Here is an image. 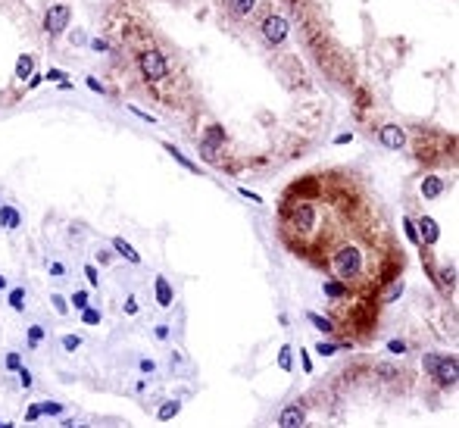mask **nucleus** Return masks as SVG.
Returning <instances> with one entry per match:
<instances>
[{
  "instance_id": "obj_19",
  "label": "nucleus",
  "mask_w": 459,
  "mask_h": 428,
  "mask_svg": "<svg viewBox=\"0 0 459 428\" xmlns=\"http://www.w3.org/2000/svg\"><path fill=\"white\" fill-rule=\"evenodd\" d=\"M309 322H312V325L319 328V331H325V334H331V331H334V325H331V322H328V319H322V316H315V313H309Z\"/></svg>"
},
{
  "instance_id": "obj_29",
  "label": "nucleus",
  "mask_w": 459,
  "mask_h": 428,
  "mask_svg": "<svg viewBox=\"0 0 459 428\" xmlns=\"http://www.w3.org/2000/svg\"><path fill=\"white\" fill-rule=\"evenodd\" d=\"M400 294H403V282H397V285H391V291H387V294H384V300H387V303H394V300H397Z\"/></svg>"
},
{
  "instance_id": "obj_23",
  "label": "nucleus",
  "mask_w": 459,
  "mask_h": 428,
  "mask_svg": "<svg viewBox=\"0 0 459 428\" xmlns=\"http://www.w3.org/2000/svg\"><path fill=\"white\" fill-rule=\"evenodd\" d=\"M16 375H19V385L25 388V391L34 385V378H31V372H28V369H22V366H19V369H16Z\"/></svg>"
},
{
  "instance_id": "obj_32",
  "label": "nucleus",
  "mask_w": 459,
  "mask_h": 428,
  "mask_svg": "<svg viewBox=\"0 0 459 428\" xmlns=\"http://www.w3.org/2000/svg\"><path fill=\"white\" fill-rule=\"evenodd\" d=\"M438 360H441V356H434V353H425V360H422V366H425V372H428V375L434 372V369H438Z\"/></svg>"
},
{
  "instance_id": "obj_39",
  "label": "nucleus",
  "mask_w": 459,
  "mask_h": 428,
  "mask_svg": "<svg viewBox=\"0 0 459 428\" xmlns=\"http://www.w3.org/2000/svg\"><path fill=\"white\" fill-rule=\"evenodd\" d=\"M22 366V360H19V353H6V369H13V372H16V369Z\"/></svg>"
},
{
  "instance_id": "obj_3",
  "label": "nucleus",
  "mask_w": 459,
  "mask_h": 428,
  "mask_svg": "<svg viewBox=\"0 0 459 428\" xmlns=\"http://www.w3.org/2000/svg\"><path fill=\"white\" fill-rule=\"evenodd\" d=\"M456 372H459V366H456V356H441L438 360V369H434V381H438L441 388H453L456 385Z\"/></svg>"
},
{
  "instance_id": "obj_2",
  "label": "nucleus",
  "mask_w": 459,
  "mask_h": 428,
  "mask_svg": "<svg viewBox=\"0 0 459 428\" xmlns=\"http://www.w3.org/2000/svg\"><path fill=\"white\" fill-rule=\"evenodd\" d=\"M69 19H72V9H69L66 3H56V6H50V9L44 13V31H47V34H60V31H66Z\"/></svg>"
},
{
  "instance_id": "obj_6",
  "label": "nucleus",
  "mask_w": 459,
  "mask_h": 428,
  "mask_svg": "<svg viewBox=\"0 0 459 428\" xmlns=\"http://www.w3.org/2000/svg\"><path fill=\"white\" fill-rule=\"evenodd\" d=\"M378 138H381V144H384L387 150H400V147L406 144V135H403V129H400V125H381Z\"/></svg>"
},
{
  "instance_id": "obj_35",
  "label": "nucleus",
  "mask_w": 459,
  "mask_h": 428,
  "mask_svg": "<svg viewBox=\"0 0 459 428\" xmlns=\"http://www.w3.org/2000/svg\"><path fill=\"white\" fill-rule=\"evenodd\" d=\"M41 416H44V413H41V403H34V407H28V413H25V419H28V422H38V419H41Z\"/></svg>"
},
{
  "instance_id": "obj_46",
  "label": "nucleus",
  "mask_w": 459,
  "mask_h": 428,
  "mask_svg": "<svg viewBox=\"0 0 459 428\" xmlns=\"http://www.w3.org/2000/svg\"><path fill=\"white\" fill-rule=\"evenodd\" d=\"M88 88H91V91H103V88H100V82H97V78H88Z\"/></svg>"
},
{
  "instance_id": "obj_26",
  "label": "nucleus",
  "mask_w": 459,
  "mask_h": 428,
  "mask_svg": "<svg viewBox=\"0 0 459 428\" xmlns=\"http://www.w3.org/2000/svg\"><path fill=\"white\" fill-rule=\"evenodd\" d=\"M315 350H319V356H334V353L340 350V347H334V344H328V341H319V347H315Z\"/></svg>"
},
{
  "instance_id": "obj_16",
  "label": "nucleus",
  "mask_w": 459,
  "mask_h": 428,
  "mask_svg": "<svg viewBox=\"0 0 459 428\" xmlns=\"http://www.w3.org/2000/svg\"><path fill=\"white\" fill-rule=\"evenodd\" d=\"M9 306L25 309V287H13V291H9Z\"/></svg>"
},
{
  "instance_id": "obj_47",
  "label": "nucleus",
  "mask_w": 459,
  "mask_h": 428,
  "mask_svg": "<svg viewBox=\"0 0 459 428\" xmlns=\"http://www.w3.org/2000/svg\"><path fill=\"white\" fill-rule=\"evenodd\" d=\"M3 287H6V279H3V275H0V291H3Z\"/></svg>"
},
{
  "instance_id": "obj_8",
  "label": "nucleus",
  "mask_w": 459,
  "mask_h": 428,
  "mask_svg": "<svg viewBox=\"0 0 459 428\" xmlns=\"http://www.w3.org/2000/svg\"><path fill=\"white\" fill-rule=\"evenodd\" d=\"M419 235H422V241H425V244H438V238H441V231H438V222H434V219H419Z\"/></svg>"
},
{
  "instance_id": "obj_13",
  "label": "nucleus",
  "mask_w": 459,
  "mask_h": 428,
  "mask_svg": "<svg viewBox=\"0 0 459 428\" xmlns=\"http://www.w3.org/2000/svg\"><path fill=\"white\" fill-rule=\"evenodd\" d=\"M31 69H34V60H31V56H28V53L19 56V60H16V78H22V82H25V78L31 75Z\"/></svg>"
},
{
  "instance_id": "obj_43",
  "label": "nucleus",
  "mask_w": 459,
  "mask_h": 428,
  "mask_svg": "<svg viewBox=\"0 0 459 428\" xmlns=\"http://www.w3.org/2000/svg\"><path fill=\"white\" fill-rule=\"evenodd\" d=\"M241 194H244L247 200H253V203H263V200H260V194H253V191H247V188H241Z\"/></svg>"
},
{
  "instance_id": "obj_25",
  "label": "nucleus",
  "mask_w": 459,
  "mask_h": 428,
  "mask_svg": "<svg viewBox=\"0 0 459 428\" xmlns=\"http://www.w3.org/2000/svg\"><path fill=\"white\" fill-rule=\"evenodd\" d=\"M81 319H85L88 325H94V322H100V309H91V306H85V309H81Z\"/></svg>"
},
{
  "instance_id": "obj_36",
  "label": "nucleus",
  "mask_w": 459,
  "mask_h": 428,
  "mask_svg": "<svg viewBox=\"0 0 459 428\" xmlns=\"http://www.w3.org/2000/svg\"><path fill=\"white\" fill-rule=\"evenodd\" d=\"M85 275H88V282H91L94 287H97V285H100V275H97V269H94V266H91V263L85 266Z\"/></svg>"
},
{
  "instance_id": "obj_7",
  "label": "nucleus",
  "mask_w": 459,
  "mask_h": 428,
  "mask_svg": "<svg viewBox=\"0 0 459 428\" xmlns=\"http://www.w3.org/2000/svg\"><path fill=\"white\" fill-rule=\"evenodd\" d=\"M303 422H306V410L300 407V403H291V407H285V410H281V416H278V425L281 428H297Z\"/></svg>"
},
{
  "instance_id": "obj_24",
  "label": "nucleus",
  "mask_w": 459,
  "mask_h": 428,
  "mask_svg": "<svg viewBox=\"0 0 459 428\" xmlns=\"http://www.w3.org/2000/svg\"><path fill=\"white\" fill-rule=\"evenodd\" d=\"M322 291H325V294H331V297H344V294H347L337 282H325V285H322Z\"/></svg>"
},
{
  "instance_id": "obj_40",
  "label": "nucleus",
  "mask_w": 459,
  "mask_h": 428,
  "mask_svg": "<svg viewBox=\"0 0 459 428\" xmlns=\"http://www.w3.org/2000/svg\"><path fill=\"white\" fill-rule=\"evenodd\" d=\"M50 275H53V279H63V275H66L63 263H50Z\"/></svg>"
},
{
  "instance_id": "obj_9",
  "label": "nucleus",
  "mask_w": 459,
  "mask_h": 428,
  "mask_svg": "<svg viewBox=\"0 0 459 428\" xmlns=\"http://www.w3.org/2000/svg\"><path fill=\"white\" fill-rule=\"evenodd\" d=\"M156 303L159 306H172V300H175V294H172V285L166 282V275H156Z\"/></svg>"
},
{
  "instance_id": "obj_48",
  "label": "nucleus",
  "mask_w": 459,
  "mask_h": 428,
  "mask_svg": "<svg viewBox=\"0 0 459 428\" xmlns=\"http://www.w3.org/2000/svg\"><path fill=\"white\" fill-rule=\"evenodd\" d=\"M0 428H9V425H6V422H0Z\"/></svg>"
},
{
  "instance_id": "obj_14",
  "label": "nucleus",
  "mask_w": 459,
  "mask_h": 428,
  "mask_svg": "<svg viewBox=\"0 0 459 428\" xmlns=\"http://www.w3.org/2000/svg\"><path fill=\"white\" fill-rule=\"evenodd\" d=\"M178 410H181V403H178V400H166V403H162V407L156 410V419H159V422H166V419H172V416L178 413Z\"/></svg>"
},
{
  "instance_id": "obj_41",
  "label": "nucleus",
  "mask_w": 459,
  "mask_h": 428,
  "mask_svg": "<svg viewBox=\"0 0 459 428\" xmlns=\"http://www.w3.org/2000/svg\"><path fill=\"white\" fill-rule=\"evenodd\" d=\"M125 313H128V316H135V313H138V300H135V297H128V300H125Z\"/></svg>"
},
{
  "instance_id": "obj_28",
  "label": "nucleus",
  "mask_w": 459,
  "mask_h": 428,
  "mask_svg": "<svg viewBox=\"0 0 459 428\" xmlns=\"http://www.w3.org/2000/svg\"><path fill=\"white\" fill-rule=\"evenodd\" d=\"M403 231H406L409 241H419V231H416V222H413V219H403Z\"/></svg>"
},
{
  "instance_id": "obj_20",
  "label": "nucleus",
  "mask_w": 459,
  "mask_h": 428,
  "mask_svg": "<svg viewBox=\"0 0 459 428\" xmlns=\"http://www.w3.org/2000/svg\"><path fill=\"white\" fill-rule=\"evenodd\" d=\"M166 150H169V153H172V156H175V159H178V163H181V166H184V169H191V172H194V163H191V159H187V156H184V153H181V150H175V147H172V144H166Z\"/></svg>"
},
{
  "instance_id": "obj_38",
  "label": "nucleus",
  "mask_w": 459,
  "mask_h": 428,
  "mask_svg": "<svg viewBox=\"0 0 459 428\" xmlns=\"http://www.w3.org/2000/svg\"><path fill=\"white\" fill-rule=\"evenodd\" d=\"M200 153H203L206 159H216V144H209V141H203V147H200Z\"/></svg>"
},
{
  "instance_id": "obj_10",
  "label": "nucleus",
  "mask_w": 459,
  "mask_h": 428,
  "mask_svg": "<svg viewBox=\"0 0 459 428\" xmlns=\"http://www.w3.org/2000/svg\"><path fill=\"white\" fill-rule=\"evenodd\" d=\"M441 194H444V181L438 175H425V181H422V197L434 200V197H441Z\"/></svg>"
},
{
  "instance_id": "obj_27",
  "label": "nucleus",
  "mask_w": 459,
  "mask_h": 428,
  "mask_svg": "<svg viewBox=\"0 0 459 428\" xmlns=\"http://www.w3.org/2000/svg\"><path fill=\"white\" fill-rule=\"evenodd\" d=\"M72 306H75V309H85V306H88V291H75V294H72Z\"/></svg>"
},
{
  "instance_id": "obj_34",
  "label": "nucleus",
  "mask_w": 459,
  "mask_h": 428,
  "mask_svg": "<svg viewBox=\"0 0 459 428\" xmlns=\"http://www.w3.org/2000/svg\"><path fill=\"white\" fill-rule=\"evenodd\" d=\"M41 413H47V416H60L63 407H60V403H50V400H47V403H41Z\"/></svg>"
},
{
  "instance_id": "obj_5",
  "label": "nucleus",
  "mask_w": 459,
  "mask_h": 428,
  "mask_svg": "<svg viewBox=\"0 0 459 428\" xmlns=\"http://www.w3.org/2000/svg\"><path fill=\"white\" fill-rule=\"evenodd\" d=\"M312 222H315V210H312L309 203H297L291 210V225L297 228V231H309Z\"/></svg>"
},
{
  "instance_id": "obj_21",
  "label": "nucleus",
  "mask_w": 459,
  "mask_h": 428,
  "mask_svg": "<svg viewBox=\"0 0 459 428\" xmlns=\"http://www.w3.org/2000/svg\"><path fill=\"white\" fill-rule=\"evenodd\" d=\"M41 338H44V328H41V325H31V328H28V347H38Z\"/></svg>"
},
{
  "instance_id": "obj_15",
  "label": "nucleus",
  "mask_w": 459,
  "mask_h": 428,
  "mask_svg": "<svg viewBox=\"0 0 459 428\" xmlns=\"http://www.w3.org/2000/svg\"><path fill=\"white\" fill-rule=\"evenodd\" d=\"M253 6H256V0H231V13L234 16H250Z\"/></svg>"
},
{
  "instance_id": "obj_45",
  "label": "nucleus",
  "mask_w": 459,
  "mask_h": 428,
  "mask_svg": "<svg viewBox=\"0 0 459 428\" xmlns=\"http://www.w3.org/2000/svg\"><path fill=\"white\" fill-rule=\"evenodd\" d=\"M91 47L97 50V53H103V50H107V41H100V38H97V41H91Z\"/></svg>"
},
{
  "instance_id": "obj_18",
  "label": "nucleus",
  "mask_w": 459,
  "mask_h": 428,
  "mask_svg": "<svg viewBox=\"0 0 459 428\" xmlns=\"http://www.w3.org/2000/svg\"><path fill=\"white\" fill-rule=\"evenodd\" d=\"M441 285L444 287H453L456 285V269H453V266H444V269H441Z\"/></svg>"
},
{
  "instance_id": "obj_37",
  "label": "nucleus",
  "mask_w": 459,
  "mask_h": 428,
  "mask_svg": "<svg viewBox=\"0 0 459 428\" xmlns=\"http://www.w3.org/2000/svg\"><path fill=\"white\" fill-rule=\"evenodd\" d=\"M138 369H141L144 375H153V372H156V363H153V360H141V363H138Z\"/></svg>"
},
{
  "instance_id": "obj_33",
  "label": "nucleus",
  "mask_w": 459,
  "mask_h": 428,
  "mask_svg": "<svg viewBox=\"0 0 459 428\" xmlns=\"http://www.w3.org/2000/svg\"><path fill=\"white\" fill-rule=\"evenodd\" d=\"M206 141H209V144H216V147H219L222 141H225V135H222V129H209V132H206Z\"/></svg>"
},
{
  "instance_id": "obj_4",
  "label": "nucleus",
  "mask_w": 459,
  "mask_h": 428,
  "mask_svg": "<svg viewBox=\"0 0 459 428\" xmlns=\"http://www.w3.org/2000/svg\"><path fill=\"white\" fill-rule=\"evenodd\" d=\"M263 34L269 44H281L288 38V19L285 16H266L263 19Z\"/></svg>"
},
{
  "instance_id": "obj_42",
  "label": "nucleus",
  "mask_w": 459,
  "mask_h": 428,
  "mask_svg": "<svg viewBox=\"0 0 459 428\" xmlns=\"http://www.w3.org/2000/svg\"><path fill=\"white\" fill-rule=\"evenodd\" d=\"M47 78H53V82H63L66 72H63V69H50V72H47Z\"/></svg>"
},
{
  "instance_id": "obj_1",
  "label": "nucleus",
  "mask_w": 459,
  "mask_h": 428,
  "mask_svg": "<svg viewBox=\"0 0 459 428\" xmlns=\"http://www.w3.org/2000/svg\"><path fill=\"white\" fill-rule=\"evenodd\" d=\"M138 66H141V72H144V75L150 78V82H159V78H166V75H169L166 56H162L159 50H153V47L141 50V56H138Z\"/></svg>"
},
{
  "instance_id": "obj_12",
  "label": "nucleus",
  "mask_w": 459,
  "mask_h": 428,
  "mask_svg": "<svg viewBox=\"0 0 459 428\" xmlns=\"http://www.w3.org/2000/svg\"><path fill=\"white\" fill-rule=\"evenodd\" d=\"M19 222H22L19 210H13V206H0V225H3V228L13 231V228H19Z\"/></svg>"
},
{
  "instance_id": "obj_31",
  "label": "nucleus",
  "mask_w": 459,
  "mask_h": 428,
  "mask_svg": "<svg viewBox=\"0 0 459 428\" xmlns=\"http://www.w3.org/2000/svg\"><path fill=\"white\" fill-rule=\"evenodd\" d=\"M387 350H391V353H397V356H403L406 353V341H387Z\"/></svg>"
},
{
  "instance_id": "obj_11",
  "label": "nucleus",
  "mask_w": 459,
  "mask_h": 428,
  "mask_svg": "<svg viewBox=\"0 0 459 428\" xmlns=\"http://www.w3.org/2000/svg\"><path fill=\"white\" fill-rule=\"evenodd\" d=\"M113 247L119 250V253H122V257H125L128 263H141V253H138V250H135L132 244H128L125 238H113Z\"/></svg>"
},
{
  "instance_id": "obj_30",
  "label": "nucleus",
  "mask_w": 459,
  "mask_h": 428,
  "mask_svg": "<svg viewBox=\"0 0 459 428\" xmlns=\"http://www.w3.org/2000/svg\"><path fill=\"white\" fill-rule=\"evenodd\" d=\"M50 300H53V309H56V313H69L66 297H60V294H50Z\"/></svg>"
},
{
  "instance_id": "obj_17",
  "label": "nucleus",
  "mask_w": 459,
  "mask_h": 428,
  "mask_svg": "<svg viewBox=\"0 0 459 428\" xmlns=\"http://www.w3.org/2000/svg\"><path fill=\"white\" fill-rule=\"evenodd\" d=\"M60 344H63V350H66V353H75L78 347H81V338H78V334H63V341H60Z\"/></svg>"
},
{
  "instance_id": "obj_44",
  "label": "nucleus",
  "mask_w": 459,
  "mask_h": 428,
  "mask_svg": "<svg viewBox=\"0 0 459 428\" xmlns=\"http://www.w3.org/2000/svg\"><path fill=\"white\" fill-rule=\"evenodd\" d=\"M156 338L166 341V338H169V325H156Z\"/></svg>"
},
{
  "instance_id": "obj_22",
  "label": "nucleus",
  "mask_w": 459,
  "mask_h": 428,
  "mask_svg": "<svg viewBox=\"0 0 459 428\" xmlns=\"http://www.w3.org/2000/svg\"><path fill=\"white\" fill-rule=\"evenodd\" d=\"M278 366L285 369V372H291V347H281L278 350Z\"/></svg>"
}]
</instances>
